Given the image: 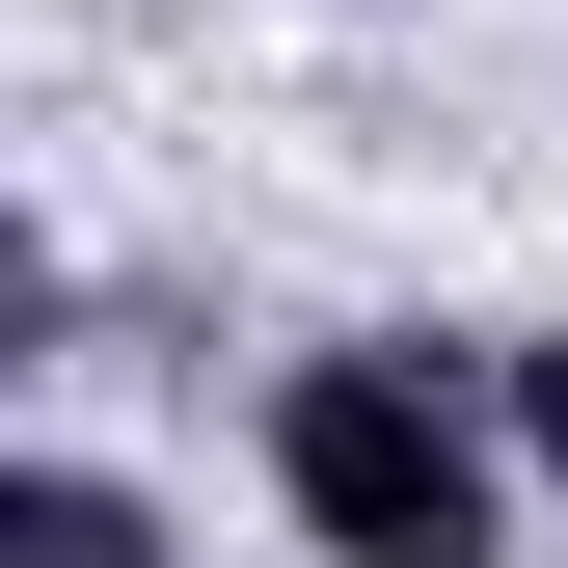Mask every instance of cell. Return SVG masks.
<instances>
[{
    "mask_svg": "<svg viewBox=\"0 0 568 568\" xmlns=\"http://www.w3.org/2000/svg\"><path fill=\"white\" fill-rule=\"evenodd\" d=\"M487 406H515V487L568 515V325H487Z\"/></svg>",
    "mask_w": 568,
    "mask_h": 568,
    "instance_id": "3",
    "label": "cell"
},
{
    "mask_svg": "<svg viewBox=\"0 0 568 568\" xmlns=\"http://www.w3.org/2000/svg\"><path fill=\"white\" fill-rule=\"evenodd\" d=\"M0 568H190V515L109 434H28V460H0Z\"/></svg>",
    "mask_w": 568,
    "mask_h": 568,
    "instance_id": "2",
    "label": "cell"
},
{
    "mask_svg": "<svg viewBox=\"0 0 568 568\" xmlns=\"http://www.w3.org/2000/svg\"><path fill=\"white\" fill-rule=\"evenodd\" d=\"M244 460L298 515V568H515V515H541L487 352H434V325H298L271 406H244Z\"/></svg>",
    "mask_w": 568,
    "mask_h": 568,
    "instance_id": "1",
    "label": "cell"
},
{
    "mask_svg": "<svg viewBox=\"0 0 568 568\" xmlns=\"http://www.w3.org/2000/svg\"><path fill=\"white\" fill-rule=\"evenodd\" d=\"M325 28H406V0H325Z\"/></svg>",
    "mask_w": 568,
    "mask_h": 568,
    "instance_id": "4",
    "label": "cell"
}]
</instances>
